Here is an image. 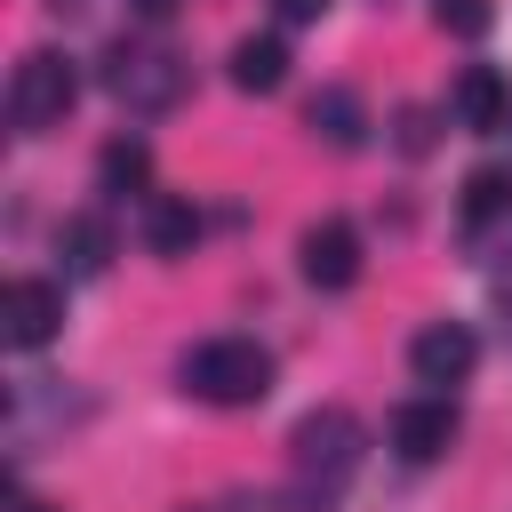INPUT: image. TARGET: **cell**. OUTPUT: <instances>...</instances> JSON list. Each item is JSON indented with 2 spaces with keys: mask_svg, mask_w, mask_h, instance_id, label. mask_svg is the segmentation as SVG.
Listing matches in <instances>:
<instances>
[{
  "mask_svg": "<svg viewBox=\"0 0 512 512\" xmlns=\"http://www.w3.org/2000/svg\"><path fill=\"white\" fill-rule=\"evenodd\" d=\"M360 448H368V432H360V416H352V408H312V416L288 432L296 496H304V504H328V496L360 472Z\"/></svg>",
  "mask_w": 512,
  "mask_h": 512,
  "instance_id": "obj_1",
  "label": "cell"
},
{
  "mask_svg": "<svg viewBox=\"0 0 512 512\" xmlns=\"http://www.w3.org/2000/svg\"><path fill=\"white\" fill-rule=\"evenodd\" d=\"M176 376H184V392L208 400V408H256V400L272 392V352H264L256 336H208V344L184 352Z\"/></svg>",
  "mask_w": 512,
  "mask_h": 512,
  "instance_id": "obj_2",
  "label": "cell"
},
{
  "mask_svg": "<svg viewBox=\"0 0 512 512\" xmlns=\"http://www.w3.org/2000/svg\"><path fill=\"white\" fill-rule=\"evenodd\" d=\"M104 88H112L128 112L160 120V112H176V104L192 96V64H184L168 40H112V56H104Z\"/></svg>",
  "mask_w": 512,
  "mask_h": 512,
  "instance_id": "obj_3",
  "label": "cell"
},
{
  "mask_svg": "<svg viewBox=\"0 0 512 512\" xmlns=\"http://www.w3.org/2000/svg\"><path fill=\"white\" fill-rule=\"evenodd\" d=\"M72 96H80V72H72L56 48L16 56V72H8V120H16V136H48V128H64Z\"/></svg>",
  "mask_w": 512,
  "mask_h": 512,
  "instance_id": "obj_4",
  "label": "cell"
},
{
  "mask_svg": "<svg viewBox=\"0 0 512 512\" xmlns=\"http://www.w3.org/2000/svg\"><path fill=\"white\" fill-rule=\"evenodd\" d=\"M56 328H64V288L56 280H8L0 288V336L16 352H40Z\"/></svg>",
  "mask_w": 512,
  "mask_h": 512,
  "instance_id": "obj_5",
  "label": "cell"
},
{
  "mask_svg": "<svg viewBox=\"0 0 512 512\" xmlns=\"http://www.w3.org/2000/svg\"><path fill=\"white\" fill-rule=\"evenodd\" d=\"M472 360H480V344H472L464 320H432V328H416V344H408V368H416V384H432V392L464 384Z\"/></svg>",
  "mask_w": 512,
  "mask_h": 512,
  "instance_id": "obj_6",
  "label": "cell"
},
{
  "mask_svg": "<svg viewBox=\"0 0 512 512\" xmlns=\"http://www.w3.org/2000/svg\"><path fill=\"white\" fill-rule=\"evenodd\" d=\"M456 448V408H448V392H424V400H408L400 416H392V456L400 464H440Z\"/></svg>",
  "mask_w": 512,
  "mask_h": 512,
  "instance_id": "obj_7",
  "label": "cell"
},
{
  "mask_svg": "<svg viewBox=\"0 0 512 512\" xmlns=\"http://www.w3.org/2000/svg\"><path fill=\"white\" fill-rule=\"evenodd\" d=\"M448 112H456V128L496 136V128H512V80L496 64H464L456 88H448Z\"/></svg>",
  "mask_w": 512,
  "mask_h": 512,
  "instance_id": "obj_8",
  "label": "cell"
},
{
  "mask_svg": "<svg viewBox=\"0 0 512 512\" xmlns=\"http://www.w3.org/2000/svg\"><path fill=\"white\" fill-rule=\"evenodd\" d=\"M304 280L312 288H352L360 280V232L344 216H328V224L304 232Z\"/></svg>",
  "mask_w": 512,
  "mask_h": 512,
  "instance_id": "obj_9",
  "label": "cell"
},
{
  "mask_svg": "<svg viewBox=\"0 0 512 512\" xmlns=\"http://www.w3.org/2000/svg\"><path fill=\"white\" fill-rule=\"evenodd\" d=\"M304 128H312L328 152H360V136H368V112H360V96H352V88H320V96L304 104Z\"/></svg>",
  "mask_w": 512,
  "mask_h": 512,
  "instance_id": "obj_10",
  "label": "cell"
},
{
  "mask_svg": "<svg viewBox=\"0 0 512 512\" xmlns=\"http://www.w3.org/2000/svg\"><path fill=\"white\" fill-rule=\"evenodd\" d=\"M288 80V40L280 32H248L240 48H232V88L240 96H272Z\"/></svg>",
  "mask_w": 512,
  "mask_h": 512,
  "instance_id": "obj_11",
  "label": "cell"
},
{
  "mask_svg": "<svg viewBox=\"0 0 512 512\" xmlns=\"http://www.w3.org/2000/svg\"><path fill=\"white\" fill-rule=\"evenodd\" d=\"M456 224H464V232L512 224V168H472L464 192H456Z\"/></svg>",
  "mask_w": 512,
  "mask_h": 512,
  "instance_id": "obj_12",
  "label": "cell"
},
{
  "mask_svg": "<svg viewBox=\"0 0 512 512\" xmlns=\"http://www.w3.org/2000/svg\"><path fill=\"white\" fill-rule=\"evenodd\" d=\"M192 240H200V216H192V200H144V248L152 256H192Z\"/></svg>",
  "mask_w": 512,
  "mask_h": 512,
  "instance_id": "obj_13",
  "label": "cell"
},
{
  "mask_svg": "<svg viewBox=\"0 0 512 512\" xmlns=\"http://www.w3.org/2000/svg\"><path fill=\"white\" fill-rule=\"evenodd\" d=\"M96 176H104V192H144L152 184V144L144 136H112L104 160H96Z\"/></svg>",
  "mask_w": 512,
  "mask_h": 512,
  "instance_id": "obj_14",
  "label": "cell"
},
{
  "mask_svg": "<svg viewBox=\"0 0 512 512\" xmlns=\"http://www.w3.org/2000/svg\"><path fill=\"white\" fill-rule=\"evenodd\" d=\"M104 264H112V224H104V216H72V224H64V272L96 280Z\"/></svg>",
  "mask_w": 512,
  "mask_h": 512,
  "instance_id": "obj_15",
  "label": "cell"
},
{
  "mask_svg": "<svg viewBox=\"0 0 512 512\" xmlns=\"http://www.w3.org/2000/svg\"><path fill=\"white\" fill-rule=\"evenodd\" d=\"M440 24H448L456 40H480V32L496 24V8H488V0H440Z\"/></svg>",
  "mask_w": 512,
  "mask_h": 512,
  "instance_id": "obj_16",
  "label": "cell"
},
{
  "mask_svg": "<svg viewBox=\"0 0 512 512\" xmlns=\"http://www.w3.org/2000/svg\"><path fill=\"white\" fill-rule=\"evenodd\" d=\"M400 152H432V112L424 104H400Z\"/></svg>",
  "mask_w": 512,
  "mask_h": 512,
  "instance_id": "obj_17",
  "label": "cell"
},
{
  "mask_svg": "<svg viewBox=\"0 0 512 512\" xmlns=\"http://www.w3.org/2000/svg\"><path fill=\"white\" fill-rule=\"evenodd\" d=\"M320 8H328V0H272L280 24H320Z\"/></svg>",
  "mask_w": 512,
  "mask_h": 512,
  "instance_id": "obj_18",
  "label": "cell"
},
{
  "mask_svg": "<svg viewBox=\"0 0 512 512\" xmlns=\"http://www.w3.org/2000/svg\"><path fill=\"white\" fill-rule=\"evenodd\" d=\"M496 304H504V328H512V240H504V256H496Z\"/></svg>",
  "mask_w": 512,
  "mask_h": 512,
  "instance_id": "obj_19",
  "label": "cell"
},
{
  "mask_svg": "<svg viewBox=\"0 0 512 512\" xmlns=\"http://www.w3.org/2000/svg\"><path fill=\"white\" fill-rule=\"evenodd\" d=\"M128 8H136V16H144V24H168V16H176V8H184V0H128Z\"/></svg>",
  "mask_w": 512,
  "mask_h": 512,
  "instance_id": "obj_20",
  "label": "cell"
},
{
  "mask_svg": "<svg viewBox=\"0 0 512 512\" xmlns=\"http://www.w3.org/2000/svg\"><path fill=\"white\" fill-rule=\"evenodd\" d=\"M16 512H40V504H16Z\"/></svg>",
  "mask_w": 512,
  "mask_h": 512,
  "instance_id": "obj_21",
  "label": "cell"
}]
</instances>
